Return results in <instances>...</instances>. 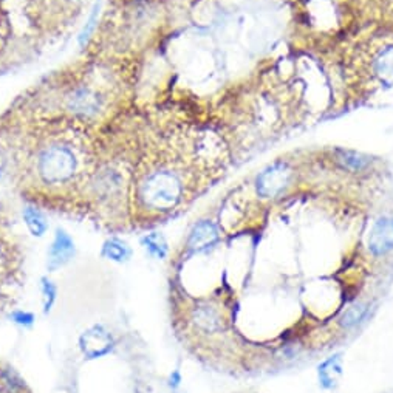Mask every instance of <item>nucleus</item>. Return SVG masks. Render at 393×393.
<instances>
[{"label":"nucleus","mask_w":393,"mask_h":393,"mask_svg":"<svg viewBox=\"0 0 393 393\" xmlns=\"http://www.w3.org/2000/svg\"><path fill=\"white\" fill-rule=\"evenodd\" d=\"M138 205L148 213L173 211L185 197V183L180 173L169 168H158L144 173L135 188Z\"/></svg>","instance_id":"f257e3e1"},{"label":"nucleus","mask_w":393,"mask_h":393,"mask_svg":"<svg viewBox=\"0 0 393 393\" xmlns=\"http://www.w3.org/2000/svg\"><path fill=\"white\" fill-rule=\"evenodd\" d=\"M79 170V158L67 143H51L41 149L36 158V172L44 185L63 186L75 180Z\"/></svg>","instance_id":"f03ea898"},{"label":"nucleus","mask_w":393,"mask_h":393,"mask_svg":"<svg viewBox=\"0 0 393 393\" xmlns=\"http://www.w3.org/2000/svg\"><path fill=\"white\" fill-rule=\"evenodd\" d=\"M291 180L292 170L288 164L276 161L259 173L255 180V190L262 198H276L288 189Z\"/></svg>","instance_id":"7ed1b4c3"},{"label":"nucleus","mask_w":393,"mask_h":393,"mask_svg":"<svg viewBox=\"0 0 393 393\" xmlns=\"http://www.w3.org/2000/svg\"><path fill=\"white\" fill-rule=\"evenodd\" d=\"M115 336L103 324H95L79 336V350L87 359H98L111 354L115 349Z\"/></svg>","instance_id":"20e7f679"},{"label":"nucleus","mask_w":393,"mask_h":393,"mask_svg":"<svg viewBox=\"0 0 393 393\" xmlns=\"http://www.w3.org/2000/svg\"><path fill=\"white\" fill-rule=\"evenodd\" d=\"M66 107L75 116L88 120V118H93L103 111L104 98L95 88L88 86H78L68 93Z\"/></svg>","instance_id":"39448f33"},{"label":"nucleus","mask_w":393,"mask_h":393,"mask_svg":"<svg viewBox=\"0 0 393 393\" xmlns=\"http://www.w3.org/2000/svg\"><path fill=\"white\" fill-rule=\"evenodd\" d=\"M75 255L76 243L73 240V237L63 228H58L54 231V237L47 251V263H45L47 271L56 272L75 259Z\"/></svg>","instance_id":"423d86ee"},{"label":"nucleus","mask_w":393,"mask_h":393,"mask_svg":"<svg viewBox=\"0 0 393 393\" xmlns=\"http://www.w3.org/2000/svg\"><path fill=\"white\" fill-rule=\"evenodd\" d=\"M90 186L91 190H93V195L99 202H108V200L116 198L123 192L124 177L118 169L106 166L95 173Z\"/></svg>","instance_id":"0eeeda50"},{"label":"nucleus","mask_w":393,"mask_h":393,"mask_svg":"<svg viewBox=\"0 0 393 393\" xmlns=\"http://www.w3.org/2000/svg\"><path fill=\"white\" fill-rule=\"evenodd\" d=\"M220 240V233L218 228L211 220L198 222L188 237V250L190 254H203L211 251Z\"/></svg>","instance_id":"6e6552de"},{"label":"nucleus","mask_w":393,"mask_h":393,"mask_svg":"<svg viewBox=\"0 0 393 393\" xmlns=\"http://www.w3.org/2000/svg\"><path fill=\"white\" fill-rule=\"evenodd\" d=\"M369 250L374 255H384L393 250L392 217H381L378 222H374L369 237Z\"/></svg>","instance_id":"1a4fd4ad"},{"label":"nucleus","mask_w":393,"mask_h":393,"mask_svg":"<svg viewBox=\"0 0 393 393\" xmlns=\"http://www.w3.org/2000/svg\"><path fill=\"white\" fill-rule=\"evenodd\" d=\"M192 322L198 328L200 332L214 333L222 328V315L213 305H198L192 312Z\"/></svg>","instance_id":"9d476101"},{"label":"nucleus","mask_w":393,"mask_h":393,"mask_svg":"<svg viewBox=\"0 0 393 393\" xmlns=\"http://www.w3.org/2000/svg\"><path fill=\"white\" fill-rule=\"evenodd\" d=\"M132 255H133L132 246L126 240L120 239V237H111V239H107L103 243L101 257L108 262L123 265L129 262L132 259Z\"/></svg>","instance_id":"9b49d317"},{"label":"nucleus","mask_w":393,"mask_h":393,"mask_svg":"<svg viewBox=\"0 0 393 393\" xmlns=\"http://www.w3.org/2000/svg\"><path fill=\"white\" fill-rule=\"evenodd\" d=\"M22 217H24L26 230H29V233L33 237H36V239H41V237L47 234L50 223L47 215H45L41 209H38L36 206H25L22 211Z\"/></svg>","instance_id":"f8f14e48"},{"label":"nucleus","mask_w":393,"mask_h":393,"mask_svg":"<svg viewBox=\"0 0 393 393\" xmlns=\"http://www.w3.org/2000/svg\"><path fill=\"white\" fill-rule=\"evenodd\" d=\"M319 382L324 389H333L342 374V359L341 354H335L324 361L317 369Z\"/></svg>","instance_id":"ddd939ff"},{"label":"nucleus","mask_w":393,"mask_h":393,"mask_svg":"<svg viewBox=\"0 0 393 393\" xmlns=\"http://www.w3.org/2000/svg\"><path fill=\"white\" fill-rule=\"evenodd\" d=\"M146 254L155 260H164L169 254V243L161 233H149L141 237L140 240Z\"/></svg>","instance_id":"4468645a"},{"label":"nucleus","mask_w":393,"mask_h":393,"mask_svg":"<svg viewBox=\"0 0 393 393\" xmlns=\"http://www.w3.org/2000/svg\"><path fill=\"white\" fill-rule=\"evenodd\" d=\"M374 71L384 82H393V47H389L379 53L374 61Z\"/></svg>","instance_id":"2eb2a0df"},{"label":"nucleus","mask_w":393,"mask_h":393,"mask_svg":"<svg viewBox=\"0 0 393 393\" xmlns=\"http://www.w3.org/2000/svg\"><path fill=\"white\" fill-rule=\"evenodd\" d=\"M336 153H337V161H340L345 169L353 170V172L362 170L369 164L367 157H364V155L359 152L340 149Z\"/></svg>","instance_id":"dca6fc26"},{"label":"nucleus","mask_w":393,"mask_h":393,"mask_svg":"<svg viewBox=\"0 0 393 393\" xmlns=\"http://www.w3.org/2000/svg\"><path fill=\"white\" fill-rule=\"evenodd\" d=\"M39 287H41V292H42V312H44V315H49L51 312L54 302H56V299H58V287L54 285V282L47 276L41 277Z\"/></svg>","instance_id":"f3484780"},{"label":"nucleus","mask_w":393,"mask_h":393,"mask_svg":"<svg viewBox=\"0 0 393 393\" xmlns=\"http://www.w3.org/2000/svg\"><path fill=\"white\" fill-rule=\"evenodd\" d=\"M99 10H101V0H98V2L95 4L93 10H91V14L88 17V21L86 22L84 29L81 30L79 33V45L81 47H84V45L88 42V39L91 38V34L95 33V29H96V24H98V19H99Z\"/></svg>","instance_id":"a211bd4d"},{"label":"nucleus","mask_w":393,"mask_h":393,"mask_svg":"<svg viewBox=\"0 0 393 393\" xmlns=\"http://www.w3.org/2000/svg\"><path fill=\"white\" fill-rule=\"evenodd\" d=\"M365 312H367V308H365V305L362 304H358V305H353L350 307L347 312L342 315L341 317V325L344 328H352L353 325L358 324L361 319L365 316Z\"/></svg>","instance_id":"6ab92c4d"},{"label":"nucleus","mask_w":393,"mask_h":393,"mask_svg":"<svg viewBox=\"0 0 393 393\" xmlns=\"http://www.w3.org/2000/svg\"><path fill=\"white\" fill-rule=\"evenodd\" d=\"M10 319L16 324L24 328H31L34 325L36 317L31 312H26V310H14L10 315Z\"/></svg>","instance_id":"aec40b11"},{"label":"nucleus","mask_w":393,"mask_h":393,"mask_svg":"<svg viewBox=\"0 0 393 393\" xmlns=\"http://www.w3.org/2000/svg\"><path fill=\"white\" fill-rule=\"evenodd\" d=\"M169 381H170L169 384H170L172 387H178V386H180V381H181V374H180V372H173V373L170 374Z\"/></svg>","instance_id":"412c9836"},{"label":"nucleus","mask_w":393,"mask_h":393,"mask_svg":"<svg viewBox=\"0 0 393 393\" xmlns=\"http://www.w3.org/2000/svg\"><path fill=\"white\" fill-rule=\"evenodd\" d=\"M5 170H6V161L4 160L2 155H0V180H2L4 175L6 173Z\"/></svg>","instance_id":"4be33fe9"},{"label":"nucleus","mask_w":393,"mask_h":393,"mask_svg":"<svg viewBox=\"0 0 393 393\" xmlns=\"http://www.w3.org/2000/svg\"><path fill=\"white\" fill-rule=\"evenodd\" d=\"M68 2H73V4H79V2H82V0H68Z\"/></svg>","instance_id":"5701e85b"}]
</instances>
